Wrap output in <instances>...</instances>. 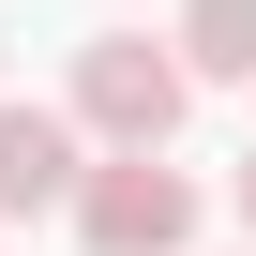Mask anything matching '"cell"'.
Returning a JSON list of instances; mask_svg holds the SVG:
<instances>
[{"instance_id":"1","label":"cell","mask_w":256,"mask_h":256,"mask_svg":"<svg viewBox=\"0 0 256 256\" xmlns=\"http://www.w3.org/2000/svg\"><path fill=\"white\" fill-rule=\"evenodd\" d=\"M181 106H196V76H181L166 30H90V46H76V136H106V151H166Z\"/></svg>"},{"instance_id":"2","label":"cell","mask_w":256,"mask_h":256,"mask_svg":"<svg viewBox=\"0 0 256 256\" xmlns=\"http://www.w3.org/2000/svg\"><path fill=\"white\" fill-rule=\"evenodd\" d=\"M76 241H90V256H181V241H196V181H181L166 151H106V166L76 181Z\"/></svg>"},{"instance_id":"3","label":"cell","mask_w":256,"mask_h":256,"mask_svg":"<svg viewBox=\"0 0 256 256\" xmlns=\"http://www.w3.org/2000/svg\"><path fill=\"white\" fill-rule=\"evenodd\" d=\"M76 181H90L76 106H0V211H76Z\"/></svg>"},{"instance_id":"4","label":"cell","mask_w":256,"mask_h":256,"mask_svg":"<svg viewBox=\"0 0 256 256\" xmlns=\"http://www.w3.org/2000/svg\"><path fill=\"white\" fill-rule=\"evenodd\" d=\"M181 76H256V0H181Z\"/></svg>"},{"instance_id":"5","label":"cell","mask_w":256,"mask_h":256,"mask_svg":"<svg viewBox=\"0 0 256 256\" xmlns=\"http://www.w3.org/2000/svg\"><path fill=\"white\" fill-rule=\"evenodd\" d=\"M241 226H256V151H241Z\"/></svg>"}]
</instances>
